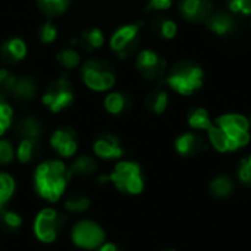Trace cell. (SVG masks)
Here are the masks:
<instances>
[{"instance_id":"1","label":"cell","mask_w":251,"mask_h":251,"mask_svg":"<svg viewBox=\"0 0 251 251\" xmlns=\"http://www.w3.org/2000/svg\"><path fill=\"white\" fill-rule=\"evenodd\" d=\"M72 182L68 163L57 157L38 160L31 172V193L40 204H60Z\"/></svg>"},{"instance_id":"2","label":"cell","mask_w":251,"mask_h":251,"mask_svg":"<svg viewBox=\"0 0 251 251\" xmlns=\"http://www.w3.org/2000/svg\"><path fill=\"white\" fill-rule=\"evenodd\" d=\"M71 218L57 204H40L28 221V231L32 241L50 249L59 244L65 237Z\"/></svg>"},{"instance_id":"3","label":"cell","mask_w":251,"mask_h":251,"mask_svg":"<svg viewBox=\"0 0 251 251\" xmlns=\"http://www.w3.org/2000/svg\"><path fill=\"white\" fill-rule=\"evenodd\" d=\"M65 238L72 251H94L107 241V229L90 215L69 221Z\"/></svg>"},{"instance_id":"4","label":"cell","mask_w":251,"mask_h":251,"mask_svg":"<svg viewBox=\"0 0 251 251\" xmlns=\"http://www.w3.org/2000/svg\"><path fill=\"white\" fill-rule=\"evenodd\" d=\"M106 175V184L116 193L126 197H137L146 190V176L140 163L121 159L115 162L112 171Z\"/></svg>"},{"instance_id":"5","label":"cell","mask_w":251,"mask_h":251,"mask_svg":"<svg viewBox=\"0 0 251 251\" xmlns=\"http://www.w3.org/2000/svg\"><path fill=\"white\" fill-rule=\"evenodd\" d=\"M168 85L182 96H190L203 85V71L191 62H178L169 71L166 78Z\"/></svg>"},{"instance_id":"6","label":"cell","mask_w":251,"mask_h":251,"mask_svg":"<svg viewBox=\"0 0 251 251\" xmlns=\"http://www.w3.org/2000/svg\"><path fill=\"white\" fill-rule=\"evenodd\" d=\"M215 124L228 135L229 151L246 147L250 143V121L240 113H226L219 116Z\"/></svg>"},{"instance_id":"7","label":"cell","mask_w":251,"mask_h":251,"mask_svg":"<svg viewBox=\"0 0 251 251\" xmlns=\"http://www.w3.org/2000/svg\"><path fill=\"white\" fill-rule=\"evenodd\" d=\"M37 93L35 81L28 75H13L0 69V99L12 97L15 100H31Z\"/></svg>"},{"instance_id":"8","label":"cell","mask_w":251,"mask_h":251,"mask_svg":"<svg viewBox=\"0 0 251 251\" xmlns=\"http://www.w3.org/2000/svg\"><path fill=\"white\" fill-rule=\"evenodd\" d=\"M82 78L88 88L94 91H106L115 85V74L106 60H87L82 66Z\"/></svg>"},{"instance_id":"9","label":"cell","mask_w":251,"mask_h":251,"mask_svg":"<svg viewBox=\"0 0 251 251\" xmlns=\"http://www.w3.org/2000/svg\"><path fill=\"white\" fill-rule=\"evenodd\" d=\"M49 146L57 159L71 160L78 154L79 140L74 129L71 128H57L51 132L49 138Z\"/></svg>"},{"instance_id":"10","label":"cell","mask_w":251,"mask_h":251,"mask_svg":"<svg viewBox=\"0 0 251 251\" xmlns=\"http://www.w3.org/2000/svg\"><path fill=\"white\" fill-rule=\"evenodd\" d=\"M74 101V91L66 78H59L53 81L43 96V103L53 113H59L69 107Z\"/></svg>"},{"instance_id":"11","label":"cell","mask_w":251,"mask_h":251,"mask_svg":"<svg viewBox=\"0 0 251 251\" xmlns=\"http://www.w3.org/2000/svg\"><path fill=\"white\" fill-rule=\"evenodd\" d=\"M93 203H94L93 196L87 188L71 187V190L66 193V196L63 197L59 206L71 219H74L88 215L93 209Z\"/></svg>"},{"instance_id":"12","label":"cell","mask_w":251,"mask_h":251,"mask_svg":"<svg viewBox=\"0 0 251 251\" xmlns=\"http://www.w3.org/2000/svg\"><path fill=\"white\" fill-rule=\"evenodd\" d=\"M91 154L99 162H118L125 156V149L119 137L104 132L93 141Z\"/></svg>"},{"instance_id":"13","label":"cell","mask_w":251,"mask_h":251,"mask_svg":"<svg viewBox=\"0 0 251 251\" xmlns=\"http://www.w3.org/2000/svg\"><path fill=\"white\" fill-rule=\"evenodd\" d=\"M138 32H140V24L125 25L121 26L110 38V47L121 59H125L131 56L138 46Z\"/></svg>"},{"instance_id":"14","label":"cell","mask_w":251,"mask_h":251,"mask_svg":"<svg viewBox=\"0 0 251 251\" xmlns=\"http://www.w3.org/2000/svg\"><path fill=\"white\" fill-rule=\"evenodd\" d=\"M68 166L72 181H94L96 176L100 174V162L90 153L76 154L74 159H71V163H68Z\"/></svg>"},{"instance_id":"15","label":"cell","mask_w":251,"mask_h":251,"mask_svg":"<svg viewBox=\"0 0 251 251\" xmlns=\"http://www.w3.org/2000/svg\"><path fill=\"white\" fill-rule=\"evenodd\" d=\"M26 224L25 213L15 204L0 210V234L6 237L21 235Z\"/></svg>"},{"instance_id":"16","label":"cell","mask_w":251,"mask_h":251,"mask_svg":"<svg viewBox=\"0 0 251 251\" xmlns=\"http://www.w3.org/2000/svg\"><path fill=\"white\" fill-rule=\"evenodd\" d=\"M137 69L140 74L150 81H156L163 76L166 62L153 50H143L137 56Z\"/></svg>"},{"instance_id":"17","label":"cell","mask_w":251,"mask_h":251,"mask_svg":"<svg viewBox=\"0 0 251 251\" xmlns=\"http://www.w3.org/2000/svg\"><path fill=\"white\" fill-rule=\"evenodd\" d=\"M41 156V141L32 138H19L15 146V160L19 165H35Z\"/></svg>"},{"instance_id":"18","label":"cell","mask_w":251,"mask_h":251,"mask_svg":"<svg viewBox=\"0 0 251 251\" xmlns=\"http://www.w3.org/2000/svg\"><path fill=\"white\" fill-rule=\"evenodd\" d=\"M181 15L193 22H206L213 13V3L210 0H182L179 4Z\"/></svg>"},{"instance_id":"19","label":"cell","mask_w":251,"mask_h":251,"mask_svg":"<svg viewBox=\"0 0 251 251\" xmlns=\"http://www.w3.org/2000/svg\"><path fill=\"white\" fill-rule=\"evenodd\" d=\"M19 193L16 176L7 169H0V210L15 204Z\"/></svg>"},{"instance_id":"20","label":"cell","mask_w":251,"mask_h":251,"mask_svg":"<svg viewBox=\"0 0 251 251\" xmlns=\"http://www.w3.org/2000/svg\"><path fill=\"white\" fill-rule=\"evenodd\" d=\"M175 149L184 157H194L203 153L207 149V144L200 135L193 132H185L176 138Z\"/></svg>"},{"instance_id":"21","label":"cell","mask_w":251,"mask_h":251,"mask_svg":"<svg viewBox=\"0 0 251 251\" xmlns=\"http://www.w3.org/2000/svg\"><path fill=\"white\" fill-rule=\"evenodd\" d=\"M25 56H26V44L18 37L7 40L1 46L0 57L4 63H9V65L16 63V62L22 60Z\"/></svg>"},{"instance_id":"22","label":"cell","mask_w":251,"mask_h":251,"mask_svg":"<svg viewBox=\"0 0 251 251\" xmlns=\"http://www.w3.org/2000/svg\"><path fill=\"white\" fill-rule=\"evenodd\" d=\"M204 24L207 25V28L210 31H213L218 35H226V34H229L234 29V25H235L234 18L228 12H224V10L213 12L207 18V21Z\"/></svg>"},{"instance_id":"23","label":"cell","mask_w":251,"mask_h":251,"mask_svg":"<svg viewBox=\"0 0 251 251\" xmlns=\"http://www.w3.org/2000/svg\"><path fill=\"white\" fill-rule=\"evenodd\" d=\"M16 135H18V140L19 138L41 140L43 126L35 116H25L16 125Z\"/></svg>"},{"instance_id":"24","label":"cell","mask_w":251,"mask_h":251,"mask_svg":"<svg viewBox=\"0 0 251 251\" xmlns=\"http://www.w3.org/2000/svg\"><path fill=\"white\" fill-rule=\"evenodd\" d=\"M209 188H210V193L216 199H228L229 196L234 194L235 184H234L232 178H229L226 175H219L210 181Z\"/></svg>"},{"instance_id":"25","label":"cell","mask_w":251,"mask_h":251,"mask_svg":"<svg viewBox=\"0 0 251 251\" xmlns=\"http://www.w3.org/2000/svg\"><path fill=\"white\" fill-rule=\"evenodd\" d=\"M168 93L162 88H156L150 91L146 97V106L150 112L153 113H163L168 107Z\"/></svg>"},{"instance_id":"26","label":"cell","mask_w":251,"mask_h":251,"mask_svg":"<svg viewBox=\"0 0 251 251\" xmlns=\"http://www.w3.org/2000/svg\"><path fill=\"white\" fill-rule=\"evenodd\" d=\"M129 106V99L119 91L110 93L106 96L104 99V109L110 113V115H121L122 112H125Z\"/></svg>"},{"instance_id":"27","label":"cell","mask_w":251,"mask_h":251,"mask_svg":"<svg viewBox=\"0 0 251 251\" xmlns=\"http://www.w3.org/2000/svg\"><path fill=\"white\" fill-rule=\"evenodd\" d=\"M104 43V35L101 32V29L99 28H91L87 29L85 32H82V35L79 37V46L81 49H84L85 51H93L97 50L103 46Z\"/></svg>"},{"instance_id":"28","label":"cell","mask_w":251,"mask_h":251,"mask_svg":"<svg viewBox=\"0 0 251 251\" xmlns=\"http://www.w3.org/2000/svg\"><path fill=\"white\" fill-rule=\"evenodd\" d=\"M207 137H209V141L215 150H218L219 153H228L229 151L228 135L216 124H212V126L207 129Z\"/></svg>"},{"instance_id":"29","label":"cell","mask_w":251,"mask_h":251,"mask_svg":"<svg viewBox=\"0 0 251 251\" xmlns=\"http://www.w3.org/2000/svg\"><path fill=\"white\" fill-rule=\"evenodd\" d=\"M151 28L157 35H160L162 38H166V40L174 38L176 35V32H178L176 24L172 19H168V18H163V16L156 18L153 21V24H151Z\"/></svg>"},{"instance_id":"30","label":"cell","mask_w":251,"mask_h":251,"mask_svg":"<svg viewBox=\"0 0 251 251\" xmlns=\"http://www.w3.org/2000/svg\"><path fill=\"white\" fill-rule=\"evenodd\" d=\"M212 124L213 122L209 116V112L203 107H197V109L191 110L188 115V125L194 129L207 131L212 126Z\"/></svg>"},{"instance_id":"31","label":"cell","mask_w":251,"mask_h":251,"mask_svg":"<svg viewBox=\"0 0 251 251\" xmlns=\"http://www.w3.org/2000/svg\"><path fill=\"white\" fill-rule=\"evenodd\" d=\"M37 3L44 13L50 16H56L68 9L71 0H37Z\"/></svg>"},{"instance_id":"32","label":"cell","mask_w":251,"mask_h":251,"mask_svg":"<svg viewBox=\"0 0 251 251\" xmlns=\"http://www.w3.org/2000/svg\"><path fill=\"white\" fill-rule=\"evenodd\" d=\"M57 60L59 63L65 68V69H74L79 65L81 62V56L79 53L72 49V47H68V49H62L57 54Z\"/></svg>"},{"instance_id":"33","label":"cell","mask_w":251,"mask_h":251,"mask_svg":"<svg viewBox=\"0 0 251 251\" xmlns=\"http://www.w3.org/2000/svg\"><path fill=\"white\" fill-rule=\"evenodd\" d=\"M15 162V144L9 140L0 138V169H6Z\"/></svg>"},{"instance_id":"34","label":"cell","mask_w":251,"mask_h":251,"mask_svg":"<svg viewBox=\"0 0 251 251\" xmlns=\"http://www.w3.org/2000/svg\"><path fill=\"white\" fill-rule=\"evenodd\" d=\"M12 118H13V110L12 107L0 99V138L7 132V129L12 125Z\"/></svg>"},{"instance_id":"35","label":"cell","mask_w":251,"mask_h":251,"mask_svg":"<svg viewBox=\"0 0 251 251\" xmlns=\"http://www.w3.org/2000/svg\"><path fill=\"white\" fill-rule=\"evenodd\" d=\"M38 37H40V41L43 44H50L56 40L57 37V28L54 26L53 22H44L38 31Z\"/></svg>"},{"instance_id":"36","label":"cell","mask_w":251,"mask_h":251,"mask_svg":"<svg viewBox=\"0 0 251 251\" xmlns=\"http://www.w3.org/2000/svg\"><path fill=\"white\" fill-rule=\"evenodd\" d=\"M238 178H240V181L244 185L251 187V154L240 162V166H238Z\"/></svg>"},{"instance_id":"37","label":"cell","mask_w":251,"mask_h":251,"mask_svg":"<svg viewBox=\"0 0 251 251\" xmlns=\"http://www.w3.org/2000/svg\"><path fill=\"white\" fill-rule=\"evenodd\" d=\"M228 6L234 13L251 15V0H228Z\"/></svg>"},{"instance_id":"38","label":"cell","mask_w":251,"mask_h":251,"mask_svg":"<svg viewBox=\"0 0 251 251\" xmlns=\"http://www.w3.org/2000/svg\"><path fill=\"white\" fill-rule=\"evenodd\" d=\"M172 4V0H150L149 9H156V10H165Z\"/></svg>"},{"instance_id":"39","label":"cell","mask_w":251,"mask_h":251,"mask_svg":"<svg viewBox=\"0 0 251 251\" xmlns=\"http://www.w3.org/2000/svg\"><path fill=\"white\" fill-rule=\"evenodd\" d=\"M94 251H125L118 243H115V241H106V243H103L99 249H96Z\"/></svg>"},{"instance_id":"40","label":"cell","mask_w":251,"mask_h":251,"mask_svg":"<svg viewBox=\"0 0 251 251\" xmlns=\"http://www.w3.org/2000/svg\"><path fill=\"white\" fill-rule=\"evenodd\" d=\"M163 251H174V250H163Z\"/></svg>"},{"instance_id":"41","label":"cell","mask_w":251,"mask_h":251,"mask_svg":"<svg viewBox=\"0 0 251 251\" xmlns=\"http://www.w3.org/2000/svg\"><path fill=\"white\" fill-rule=\"evenodd\" d=\"M250 124H251V119H250Z\"/></svg>"}]
</instances>
